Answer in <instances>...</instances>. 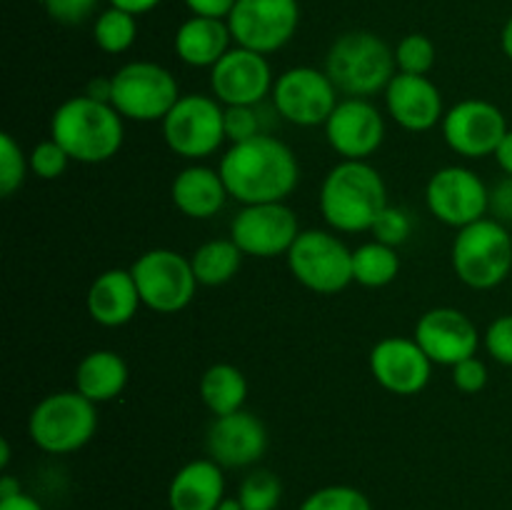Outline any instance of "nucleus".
I'll return each mask as SVG.
<instances>
[{"instance_id": "obj_7", "label": "nucleus", "mask_w": 512, "mask_h": 510, "mask_svg": "<svg viewBox=\"0 0 512 510\" xmlns=\"http://www.w3.org/2000/svg\"><path fill=\"white\" fill-rule=\"evenodd\" d=\"M110 78H113L110 105L125 120H138V123L165 120V115L180 100L175 75L150 60H135V63L123 65Z\"/></svg>"}, {"instance_id": "obj_35", "label": "nucleus", "mask_w": 512, "mask_h": 510, "mask_svg": "<svg viewBox=\"0 0 512 510\" xmlns=\"http://www.w3.org/2000/svg\"><path fill=\"white\" fill-rule=\"evenodd\" d=\"M263 103L260 105H225V140L243 143L265 133Z\"/></svg>"}, {"instance_id": "obj_14", "label": "nucleus", "mask_w": 512, "mask_h": 510, "mask_svg": "<svg viewBox=\"0 0 512 510\" xmlns=\"http://www.w3.org/2000/svg\"><path fill=\"white\" fill-rule=\"evenodd\" d=\"M298 235V215L285 203L243 205V210L230 223V238L245 255L255 258L288 255Z\"/></svg>"}, {"instance_id": "obj_13", "label": "nucleus", "mask_w": 512, "mask_h": 510, "mask_svg": "<svg viewBox=\"0 0 512 510\" xmlns=\"http://www.w3.org/2000/svg\"><path fill=\"white\" fill-rule=\"evenodd\" d=\"M428 210L445 225L465 228L485 218L490 210V190L478 173L463 165H448L433 173L425 188Z\"/></svg>"}, {"instance_id": "obj_45", "label": "nucleus", "mask_w": 512, "mask_h": 510, "mask_svg": "<svg viewBox=\"0 0 512 510\" xmlns=\"http://www.w3.org/2000/svg\"><path fill=\"white\" fill-rule=\"evenodd\" d=\"M0 510H43V505L28 493H20L13 495V498H5L0 500Z\"/></svg>"}, {"instance_id": "obj_16", "label": "nucleus", "mask_w": 512, "mask_h": 510, "mask_svg": "<svg viewBox=\"0 0 512 510\" xmlns=\"http://www.w3.org/2000/svg\"><path fill=\"white\" fill-rule=\"evenodd\" d=\"M273 85L268 58L240 45L210 68V90L223 105H260L273 93Z\"/></svg>"}, {"instance_id": "obj_15", "label": "nucleus", "mask_w": 512, "mask_h": 510, "mask_svg": "<svg viewBox=\"0 0 512 510\" xmlns=\"http://www.w3.org/2000/svg\"><path fill=\"white\" fill-rule=\"evenodd\" d=\"M508 130L503 110L488 100L478 98L460 100L443 118L445 143L463 158L495 155Z\"/></svg>"}, {"instance_id": "obj_34", "label": "nucleus", "mask_w": 512, "mask_h": 510, "mask_svg": "<svg viewBox=\"0 0 512 510\" xmlns=\"http://www.w3.org/2000/svg\"><path fill=\"white\" fill-rule=\"evenodd\" d=\"M30 170L28 155L23 153L18 140L10 133L0 135V195L10 198L20 185L25 183V175Z\"/></svg>"}, {"instance_id": "obj_22", "label": "nucleus", "mask_w": 512, "mask_h": 510, "mask_svg": "<svg viewBox=\"0 0 512 510\" xmlns=\"http://www.w3.org/2000/svg\"><path fill=\"white\" fill-rule=\"evenodd\" d=\"M140 290L130 270H105L88 290L90 318L105 328H120L130 323L140 308Z\"/></svg>"}, {"instance_id": "obj_11", "label": "nucleus", "mask_w": 512, "mask_h": 510, "mask_svg": "<svg viewBox=\"0 0 512 510\" xmlns=\"http://www.w3.org/2000/svg\"><path fill=\"white\" fill-rule=\"evenodd\" d=\"M233 43L255 53H275L300 25L298 0H238L228 15Z\"/></svg>"}, {"instance_id": "obj_27", "label": "nucleus", "mask_w": 512, "mask_h": 510, "mask_svg": "<svg viewBox=\"0 0 512 510\" xmlns=\"http://www.w3.org/2000/svg\"><path fill=\"white\" fill-rule=\"evenodd\" d=\"M200 398L215 418L243 410L248 398V380L243 370L230 363L210 365L200 378Z\"/></svg>"}, {"instance_id": "obj_26", "label": "nucleus", "mask_w": 512, "mask_h": 510, "mask_svg": "<svg viewBox=\"0 0 512 510\" xmlns=\"http://www.w3.org/2000/svg\"><path fill=\"white\" fill-rule=\"evenodd\" d=\"M128 385V363L115 350H93L75 370V390L98 403L118 398Z\"/></svg>"}, {"instance_id": "obj_47", "label": "nucleus", "mask_w": 512, "mask_h": 510, "mask_svg": "<svg viewBox=\"0 0 512 510\" xmlns=\"http://www.w3.org/2000/svg\"><path fill=\"white\" fill-rule=\"evenodd\" d=\"M20 493H23V488H20V480L5 473L3 478H0V500L13 498V495H20Z\"/></svg>"}, {"instance_id": "obj_4", "label": "nucleus", "mask_w": 512, "mask_h": 510, "mask_svg": "<svg viewBox=\"0 0 512 510\" xmlns=\"http://www.w3.org/2000/svg\"><path fill=\"white\" fill-rule=\"evenodd\" d=\"M325 73L338 93L348 98H370L390 85L398 73L395 50L370 30L343 33L325 55Z\"/></svg>"}, {"instance_id": "obj_3", "label": "nucleus", "mask_w": 512, "mask_h": 510, "mask_svg": "<svg viewBox=\"0 0 512 510\" xmlns=\"http://www.w3.org/2000/svg\"><path fill=\"white\" fill-rule=\"evenodd\" d=\"M123 115L110 103L75 95L50 118V138L78 163H105L123 148Z\"/></svg>"}, {"instance_id": "obj_50", "label": "nucleus", "mask_w": 512, "mask_h": 510, "mask_svg": "<svg viewBox=\"0 0 512 510\" xmlns=\"http://www.w3.org/2000/svg\"><path fill=\"white\" fill-rule=\"evenodd\" d=\"M218 510H243L238 498H223V503L218 505Z\"/></svg>"}, {"instance_id": "obj_48", "label": "nucleus", "mask_w": 512, "mask_h": 510, "mask_svg": "<svg viewBox=\"0 0 512 510\" xmlns=\"http://www.w3.org/2000/svg\"><path fill=\"white\" fill-rule=\"evenodd\" d=\"M500 45H503V53L512 60V15L508 18V23H505L503 33H500Z\"/></svg>"}, {"instance_id": "obj_20", "label": "nucleus", "mask_w": 512, "mask_h": 510, "mask_svg": "<svg viewBox=\"0 0 512 510\" xmlns=\"http://www.w3.org/2000/svg\"><path fill=\"white\" fill-rule=\"evenodd\" d=\"M205 448L220 468H248L268 450V430L248 410L218 415L205 435Z\"/></svg>"}, {"instance_id": "obj_42", "label": "nucleus", "mask_w": 512, "mask_h": 510, "mask_svg": "<svg viewBox=\"0 0 512 510\" xmlns=\"http://www.w3.org/2000/svg\"><path fill=\"white\" fill-rule=\"evenodd\" d=\"M238 0H185L188 10L193 15H203V18H220L228 20L230 10L235 8Z\"/></svg>"}, {"instance_id": "obj_8", "label": "nucleus", "mask_w": 512, "mask_h": 510, "mask_svg": "<svg viewBox=\"0 0 512 510\" xmlns=\"http://www.w3.org/2000/svg\"><path fill=\"white\" fill-rule=\"evenodd\" d=\"M288 268L300 285L320 295H333L353 280V250L328 230H300L288 250Z\"/></svg>"}, {"instance_id": "obj_33", "label": "nucleus", "mask_w": 512, "mask_h": 510, "mask_svg": "<svg viewBox=\"0 0 512 510\" xmlns=\"http://www.w3.org/2000/svg\"><path fill=\"white\" fill-rule=\"evenodd\" d=\"M300 510H373L368 495L353 485H325L303 500Z\"/></svg>"}, {"instance_id": "obj_36", "label": "nucleus", "mask_w": 512, "mask_h": 510, "mask_svg": "<svg viewBox=\"0 0 512 510\" xmlns=\"http://www.w3.org/2000/svg\"><path fill=\"white\" fill-rule=\"evenodd\" d=\"M28 160H30V170H33L38 178L55 180L65 173V168H68L70 163V155L65 153L53 138H50L35 145L33 153L28 155Z\"/></svg>"}, {"instance_id": "obj_31", "label": "nucleus", "mask_w": 512, "mask_h": 510, "mask_svg": "<svg viewBox=\"0 0 512 510\" xmlns=\"http://www.w3.org/2000/svg\"><path fill=\"white\" fill-rule=\"evenodd\" d=\"M283 498V483L273 470L258 468L240 483L238 500L243 510H275Z\"/></svg>"}, {"instance_id": "obj_49", "label": "nucleus", "mask_w": 512, "mask_h": 510, "mask_svg": "<svg viewBox=\"0 0 512 510\" xmlns=\"http://www.w3.org/2000/svg\"><path fill=\"white\" fill-rule=\"evenodd\" d=\"M8 465H10V443L8 438H3L0 440V468L8 470Z\"/></svg>"}, {"instance_id": "obj_5", "label": "nucleus", "mask_w": 512, "mask_h": 510, "mask_svg": "<svg viewBox=\"0 0 512 510\" xmlns=\"http://www.w3.org/2000/svg\"><path fill=\"white\" fill-rule=\"evenodd\" d=\"M98 430V410L93 400L78 390L50 393L28 418V435L43 453L68 455L85 448Z\"/></svg>"}, {"instance_id": "obj_9", "label": "nucleus", "mask_w": 512, "mask_h": 510, "mask_svg": "<svg viewBox=\"0 0 512 510\" xmlns=\"http://www.w3.org/2000/svg\"><path fill=\"white\" fill-rule=\"evenodd\" d=\"M163 138L180 158H208L225 140V105L213 95H180L163 120Z\"/></svg>"}, {"instance_id": "obj_21", "label": "nucleus", "mask_w": 512, "mask_h": 510, "mask_svg": "<svg viewBox=\"0 0 512 510\" xmlns=\"http://www.w3.org/2000/svg\"><path fill=\"white\" fill-rule=\"evenodd\" d=\"M385 108L410 133H425L445 118L443 95L428 75L395 73L385 88Z\"/></svg>"}, {"instance_id": "obj_25", "label": "nucleus", "mask_w": 512, "mask_h": 510, "mask_svg": "<svg viewBox=\"0 0 512 510\" xmlns=\"http://www.w3.org/2000/svg\"><path fill=\"white\" fill-rule=\"evenodd\" d=\"M233 33L228 20L190 15L175 33V55L193 68H213L230 50Z\"/></svg>"}, {"instance_id": "obj_39", "label": "nucleus", "mask_w": 512, "mask_h": 510, "mask_svg": "<svg viewBox=\"0 0 512 510\" xmlns=\"http://www.w3.org/2000/svg\"><path fill=\"white\" fill-rule=\"evenodd\" d=\"M100 0H43V8L55 23L80 25L98 10Z\"/></svg>"}, {"instance_id": "obj_19", "label": "nucleus", "mask_w": 512, "mask_h": 510, "mask_svg": "<svg viewBox=\"0 0 512 510\" xmlns=\"http://www.w3.org/2000/svg\"><path fill=\"white\" fill-rule=\"evenodd\" d=\"M370 373L388 393L418 395L430 383L433 360L418 340L383 338L370 350Z\"/></svg>"}, {"instance_id": "obj_43", "label": "nucleus", "mask_w": 512, "mask_h": 510, "mask_svg": "<svg viewBox=\"0 0 512 510\" xmlns=\"http://www.w3.org/2000/svg\"><path fill=\"white\" fill-rule=\"evenodd\" d=\"M108 3L113 5V8L125 10V13H133L135 18H138V15H145L150 13V10L158 8L163 0H108Z\"/></svg>"}, {"instance_id": "obj_10", "label": "nucleus", "mask_w": 512, "mask_h": 510, "mask_svg": "<svg viewBox=\"0 0 512 510\" xmlns=\"http://www.w3.org/2000/svg\"><path fill=\"white\" fill-rule=\"evenodd\" d=\"M130 273L138 285L143 305L163 315H173L188 308L190 300L195 298V288L200 285L190 258H183L170 248H155L143 253L133 263Z\"/></svg>"}, {"instance_id": "obj_23", "label": "nucleus", "mask_w": 512, "mask_h": 510, "mask_svg": "<svg viewBox=\"0 0 512 510\" xmlns=\"http://www.w3.org/2000/svg\"><path fill=\"white\" fill-rule=\"evenodd\" d=\"M225 498L223 468L213 458L190 460L170 480V510H218Z\"/></svg>"}, {"instance_id": "obj_38", "label": "nucleus", "mask_w": 512, "mask_h": 510, "mask_svg": "<svg viewBox=\"0 0 512 510\" xmlns=\"http://www.w3.org/2000/svg\"><path fill=\"white\" fill-rule=\"evenodd\" d=\"M483 343L490 358L512 368V313L500 315V318H495L488 325V330L483 335Z\"/></svg>"}, {"instance_id": "obj_37", "label": "nucleus", "mask_w": 512, "mask_h": 510, "mask_svg": "<svg viewBox=\"0 0 512 510\" xmlns=\"http://www.w3.org/2000/svg\"><path fill=\"white\" fill-rule=\"evenodd\" d=\"M370 233L375 235V240H380V243L385 245H393L395 248V245L405 243V240L410 238V233H413V220H410V215L405 213V210L388 205V208L380 213V218L375 220Z\"/></svg>"}, {"instance_id": "obj_12", "label": "nucleus", "mask_w": 512, "mask_h": 510, "mask_svg": "<svg viewBox=\"0 0 512 510\" xmlns=\"http://www.w3.org/2000/svg\"><path fill=\"white\" fill-rule=\"evenodd\" d=\"M273 105L278 115L288 123L300 128H315L325 125L333 115L338 100V88L328 78L325 70L298 65L290 68L275 80L273 85Z\"/></svg>"}, {"instance_id": "obj_30", "label": "nucleus", "mask_w": 512, "mask_h": 510, "mask_svg": "<svg viewBox=\"0 0 512 510\" xmlns=\"http://www.w3.org/2000/svg\"><path fill=\"white\" fill-rule=\"evenodd\" d=\"M93 38L100 50L110 55H120L133 48L135 38H138V20H135L133 13H125V10L110 5L95 18Z\"/></svg>"}, {"instance_id": "obj_6", "label": "nucleus", "mask_w": 512, "mask_h": 510, "mask_svg": "<svg viewBox=\"0 0 512 510\" xmlns=\"http://www.w3.org/2000/svg\"><path fill=\"white\" fill-rule=\"evenodd\" d=\"M450 255L455 275L468 288L493 290L512 270V238L505 223L480 218L458 230Z\"/></svg>"}, {"instance_id": "obj_44", "label": "nucleus", "mask_w": 512, "mask_h": 510, "mask_svg": "<svg viewBox=\"0 0 512 510\" xmlns=\"http://www.w3.org/2000/svg\"><path fill=\"white\" fill-rule=\"evenodd\" d=\"M85 95L93 100H100V103H110V95H113V78H93L88 83V90Z\"/></svg>"}, {"instance_id": "obj_1", "label": "nucleus", "mask_w": 512, "mask_h": 510, "mask_svg": "<svg viewBox=\"0 0 512 510\" xmlns=\"http://www.w3.org/2000/svg\"><path fill=\"white\" fill-rule=\"evenodd\" d=\"M220 178L230 198L243 205L285 203L300 180V165L283 140L260 133L225 150Z\"/></svg>"}, {"instance_id": "obj_29", "label": "nucleus", "mask_w": 512, "mask_h": 510, "mask_svg": "<svg viewBox=\"0 0 512 510\" xmlns=\"http://www.w3.org/2000/svg\"><path fill=\"white\" fill-rule=\"evenodd\" d=\"M400 273V255L393 245L380 240L365 243L353 250V280L365 288H385Z\"/></svg>"}, {"instance_id": "obj_24", "label": "nucleus", "mask_w": 512, "mask_h": 510, "mask_svg": "<svg viewBox=\"0 0 512 510\" xmlns=\"http://www.w3.org/2000/svg\"><path fill=\"white\" fill-rule=\"evenodd\" d=\"M170 198L183 215L193 220H205L223 210L230 193L220 178V170L190 165L175 175L173 185H170Z\"/></svg>"}, {"instance_id": "obj_32", "label": "nucleus", "mask_w": 512, "mask_h": 510, "mask_svg": "<svg viewBox=\"0 0 512 510\" xmlns=\"http://www.w3.org/2000/svg\"><path fill=\"white\" fill-rule=\"evenodd\" d=\"M435 45L428 35L410 33L395 45V65L398 73L428 75L435 65Z\"/></svg>"}, {"instance_id": "obj_2", "label": "nucleus", "mask_w": 512, "mask_h": 510, "mask_svg": "<svg viewBox=\"0 0 512 510\" xmlns=\"http://www.w3.org/2000/svg\"><path fill=\"white\" fill-rule=\"evenodd\" d=\"M388 208V188L378 170L365 160H343L335 165L320 188V213L338 233L373 230Z\"/></svg>"}, {"instance_id": "obj_17", "label": "nucleus", "mask_w": 512, "mask_h": 510, "mask_svg": "<svg viewBox=\"0 0 512 510\" xmlns=\"http://www.w3.org/2000/svg\"><path fill=\"white\" fill-rule=\"evenodd\" d=\"M325 138L343 160H368L383 145L385 120L368 98H345L325 123Z\"/></svg>"}, {"instance_id": "obj_41", "label": "nucleus", "mask_w": 512, "mask_h": 510, "mask_svg": "<svg viewBox=\"0 0 512 510\" xmlns=\"http://www.w3.org/2000/svg\"><path fill=\"white\" fill-rule=\"evenodd\" d=\"M490 210H493L495 220H500V223L512 220V175L500 180V183L490 190Z\"/></svg>"}, {"instance_id": "obj_46", "label": "nucleus", "mask_w": 512, "mask_h": 510, "mask_svg": "<svg viewBox=\"0 0 512 510\" xmlns=\"http://www.w3.org/2000/svg\"><path fill=\"white\" fill-rule=\"evenodd\" d=\"M495 160H498V165L505 170V173L512 175V130H508L503 143H500L498 150H495Z\"/></svg>"}, {"instance_id": "obj_40", "label": "nucleus", "mask_w": 512, "mask_h": 510, "mask_svg": "<svg viewBox=\"0 0 512 510\" xmlns=\"http://www.w3.org/2000/svg\"><path fill=\"white\" fill-rule=\"evenodd\" d=\"M453 385L463 393H480L488 385V368L480 358H468L463 363L453 365Z\"/></svg>"}, {"instance_id": "obj_28", "label": "nucleus", "mask_w": 512, "mask_h": 510, "mask_svg": "<svg viewBox=\"0 0 512 510\" xmlns=\"http://www.w3.org/2000/svg\"><path fill=\"white\" fill-rule=\"evenodd\" d=\"M243 255L245 253L235 245L233 238H218L200 245L190 258V265H193V273L200 285L215 288V285H225L238 275Z\"/></svg>"}, {"instance_id": "obj_18", "label": "nucleus", "mask_w": 512, "mask_h": 510, "mask_svg": "<svg viewBox=\"0 0 512 510\" xmlns=\"http://www.w3.org/2000/svg\"><path fill=\"white\" fill-rule=\"evenodd\" d=\"M415 340L438 365H458L478 353L480 333L473 320L458 308H433L420 315Z\"/></svg>"}]
</instances>
